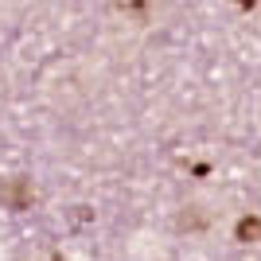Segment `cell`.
<instances>
[{"instance_id": "6da1fadb", "label": "cell", "mask_w": 261, "mask_h": 261, "mask_svg": "<svg viewBox=\"0 0 261 261\" xmlns=\"http://www.w3.org/2000/svg\"><path fill=\"white\" fill-rule=\"evenodd\" d=\"M32 199H35V191H32V179H12V184L4 187V203H8L12 211L32 207Z\"/></svg>"}, {"instance_id": "7a4b0ae2", "label": "cell", "mask_w": 261, "mask_h": 261, "mask_svg": "<svg viewBox=\"0 0 261 261\" xmlns=\"http://www.w3.org/2000/svg\"><path fill=\"white\" fill-rule=\"evenodd\" d=\"M253 234H257V222H253V218H246V222L238 226V238H242V242H246V238L253 242Z\"/></svg>"}]
</instances>
